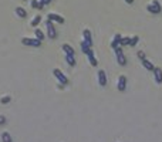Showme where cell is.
<instances>
[{"mask_svg": "<svg viewBox=\"0 0 162 142\" xmlns=\"http://www.w3.org/2000/svg\"><path fill=\"white\" fill-rule=\"evenodd\" d=\"M114 53H115V57H117V63L121 67H125L127 65V57H125V54H124V50L121 45H118L114 48Z\"/></svg>", "mask_w": 162, "mask_h": 142, "instance_id": "6da1fadb", "label": "cell"}, {"mask_svg": "<svg viewBox=\"0 0 162 142\" xmlns=\"http://www.w3.org/2000/svg\"><path fill=\"white\" fill-rule=\"evenodd\" d=\"M45 27H47V36L50 37V40H54L56 37H57V30H56V27H54L51 20L47 19V21H45Z\"/></svg>", "mask_w": 162, "mask_h": 142, "instance_id": "7a4b0ae2", "label": "cell"}, {"mask_svg": "<svg viewBox=\"0 0 162 142\" xmlns=\"http://www.w3.org/2000/svg\"><path fill=\"white\" fill-rule=\"evenodd\" d=\"M21 43L24 45H29V47H40L41 45V40H39L37 37H33V39H30V37H23Z\"/></svg>", "mask_w": 162, "mask_h": 142, "instance_id": "3957f363", "label": "cell"}, {"mask_svg": "<svg viewBox=\"0 0 162 142\" xmlns=\"http://www.w3.org/2000/svg\"><path fill=\"white\" fill-rule=\"evenodd\" d=\"M147 10L149 13H154V14H159L162 12V7H161V3L158 0H154L152 3H149L147 6Z\"/></svg>", "mask_w": 162, "mask_h": 142, "instance_id": "277c9868", "label": "cell"}, {"mask_svg": "<svg viewBox=\"0 0 162 142\" xmlns=\"http://www.w3.org/2000/svg\"><path fill=\"white\" fill-rule=\"evenodd\" d=\"M53 75L59 80V83L61 85H67V84H68V78L65 77L64 74L61 72V70H59V68H54V70H53Z\"/></svg>", "mask_w": 162, "mask_h": 142, "instance_id": "5b68a950", "label": "cell"}, {"mask_svg": "<svg viewBox=\"0 0 162 142\" xmlns=\"http://www.w3.org/2000/svg\"><path fill=\"white\" fill-rule=\"evenodd\" d=\"M97 77H98V84L101 85V87H105V85H107V83H108V78H107L105 71H104V70H98Z\"/></svg>", "mask_w": 162, "mask_h": 142, "instance_id": "8992f818", "label": "cell"}, {"mask_svg": "<svg viewBox=\"0 0 162 142\" xmlns=\"http://www.w3.org/2000/svg\"><path fill=\"white\" fill-rule=\"evenodd\" d=\"M117 88H118V91H121V92L127 90V77H125V75H119L118 83H117Z\"/></svg>", "mask_w": 162, "mask_h": 142, "instance_id": "52a82bcc", "label": "cell"}, {"mask_svg": "<svg viewBox=\"0 0 162 142\" xmlns=\"http://www.w3.org/2000/svg\"><path fill=\"white\" fill-rule=\"evenodd\" d=\"M152 72H154V80H155L156 84H162V70L161 68L159 67H154Z\"/></svg>", "mask_w": 162, "mask_h": 142, "instance_id": "ba28073f", "label": "cell"}, {"mask_svg": "<svg viewBox=\"0 0 162 142\" xmlns=\"http://www.w3.org/2000/svg\"><path fill=\"white\" fill-rule=\"evenodd\" d=\"M47 19L51 20V21H56V23H60V24H63V23L65 21L64 17H61V16L57 14V13H48L47 14Z\"/></svg>", "mask_w": 162, "mask_h": 142, "instance_id": "9c48e42d", "label": "cell"}, {"mask_svg": "<svg viewBox=\"0 0 162 142\" xmlns=\"http://www.w3.org/2000/svg\"><path fill=\"white\" fill-rule=\"evenodd\" d=\"M83 37H84V41L87 43V44L90 45V47H92V37H91V31L88 30V29H85L84 31H83Z\"/></svg>", "mask_w": 162, "mask_h": 142, "instance_id": "30bf717a", "label": "cell"}, {"mask_svg": "<svg viewBox=\"0 0 162 142\" xmlns=\"http://www.w3.org/2000/svg\"><path fill=\"white\" fill-rule=\"evenodd\" d=\"M87 57H88V61H90V64L92 65V67H97L98 61H97V58H95V56H94V51H92V48H91L90 51L87 53Z\"/></svg>", "mask_w": 162, "mask_h": 142, "instance_id": "8fae6325", "label": "cell"}, {"mask_svg": "<svg viewBox=\"0 0 162 142\" xmlns=\"http://www.w3.org/2000/svg\"><path fill=\"white\" fill-rule=\"evenodd\" d=\"M121 39H122L121 34H115V36H114V39H112V41H111V47H112V50L121 44Z\"/></svg>", "mask_w": 162, "mask_h": 142, "instance_id": "7c38bea8", "label": "cell"}, {"mask_svg": "<svg viewBox=\"0 0 162 142\" xmlns=\"http://www.w3.org/2000/svg\"><path fill=\"white\" fill-rule=\"evenodd\" d=\"M63 51L65 53V56H76V53H74V48H73L70 44H63Z\"/></svg>", "mask_w": 162, "mask_h": 142, "instance_id": "4fadbf2b", "label": "cell"}, {"mask_svg": "<svg viewBox=\"0 0 162 142\" xmlns=\"http://www.w3.org/2000/svg\"><path fill=\"white\" fill-rule=\"evenodd\" d=\"M16 14H17V17H20V19H24V17H27V12L23 9V7H16Z\"/></svg>", "mask_w": 162, "mask_h": 142, "instance_id": "5bb4252c", "label": "cell"}, {"mask_svg": "<svg viewBox=\"0 0 162 142\" xmlns=\"http://www.w3.org/2000/svg\"><path fill=\"white\" fill-rule=\"evenodd\" d=\"M141 63H142V65H144V67H145V68H147L148 71H152V70H154V64H152L149 60H147V57L142 58V60H141Z\"/></svg>", "mask_w": 162, "mask_h": 142, "instance_id": "9a60e30c", "label": "cell"}, {"mask_svg": "<svg viewBox=\"0 0 162 142\" xmlns=\"http://www.w3.org/2000/svg\"><path fill=\"white\" fill-rule=\"evenodd\" d=\"M1 142H13V139H12V135L9 134V132H3L1 134Z\"/></svg>", "mask_w": 162, "mask_h": 142, "instance_id": "2e32d148", "label": "cell"}, {"mask_svg": "<svg viewBox=\"0 0 162 142\" xmlns=\"http://www.w3.org/2000/svg\"><path fill=\"white\" fill-rule=\"evenodd\" d=\"M65 61H67V64L70 67L76 65V56H65Z\"/></svg>", "mask_w": 162, "mask_h": 142, "instance_id": "e0dca14e", "label": "cell"}, {"mask_svg": "<svg viewBox=\"0 0 162 142\" xmlns=\"http://www.w3.org/2000/svg\"><path fill=\"white\" fill-rule=\"evenodd\" d=\"M43 3L40 1V0H32V7L33 9H43Z\"/></svg>", "mask_w": 162, "mask_h": 142, "instance_id": "ac0fdd59", "label": "cell"}, {"mask_svg": "<svg viewBox=\"0 0 162 142\" xmlns=\"http://www.w3.org/2000/svg\"><path fill=\"white\" fill-rule=\"evenodd\" d=\"M34 34H36V37H37V39L39 40H41V41H43V40H44V33L41 31V30H40V29H34Z\"/></svg>", "mask_w": 162, "mask_h": 142, "instance_id": "d6986e66", "label": "cell"}, {"mask_svg": "<svg viewBox=\"0 0 162 142\" xmlns=\"http://www.w3.org/2000/svg\"><path fill=\"white\" fill-rule=\"evenodd\" d=\"M90 50H91V47L87 44V43H85L84 40H83V41H81V51L84 53V54H87V53L90 51Z\"/></svg>", "mask_w": 162, "mask_h": 142, "instance_id": "ffe728a7", "label": "cell"}, {"mask_svg": "<svg viewBox=\"0 0 162 142\" xmlns=\"http://www.w3.org/2000/svg\"><path fill=\"white\" fill-rule=\"evenodd\" d=\"M41 23V16H34V19L32 20V26L33 27H37Z\"/></svg>", "mask_w": 162, "mask_h": 142, "instance_id": "44dd1931", "label": "cell"}, {"mask_svg": "<svg viewBox=\"0 0 162 142\" xmlns=\"http://www.w3.org/2000/svg\"><path fill=\"white\" fill-rule=\"evenodd\" d=\"M138 41H139V37L138 36H134V37H131L130 40V47H135L138 44Z\"/></svg>", "mask_w": 162, "mask_h": 142, "instance_id": "7402d4cb", "label": "cell"}, {"mask_svg": "<svg viewBox=\"0 0 162 142\" xmlns=\"http://www.w3.org/2000/svg\"><path fill=\"white\" fill-rule=\"evenodd\" d=\"M130 40H131V37H122L119 45H130Z\"/></svg>", "mask_w": 162, "mask_h": 142, "instance_id": "603a6c76", "label": "cell"}, {"mask_svg": "<svg viewBox=\"0 0 162 142\" xmlns=\"http://www.w3.org/2000/svg\"><path fill=\"white\" fill-rule=\"evenodd\" d=\"M10 101H12V97H10V95H4V97L0 100V102L1 104H9Z\"/></svg>", "mask_w": 162, "mask_h": 142, "instance_id": "cb8c5ba5", "label": "cell"}, {"mask_svg": "<svg viewBox=\"0 0 162 142\" xmlns=\"http://www.w3.org/2000/svg\"><path fill=\"white\" fill-rule=\"evenodd\" d=\"M6 122H7L6 116H4V115H0V127H1V125H4Z\"/></svg>", "mask_w": 162, "mask_h": 142, "instance_id": "d4e9b609", "label": "cell"}, {"mask_svg": "<svg viewBox=\"0 0 162 142\" xmlns=\"http://www.w3.org/2000/svg\"><path fill=\"white\" fill-rule=\"evenodd\" d=\"M136 56H138V58H139V60H142V58H145V53H144L142 50H141V51L136 53Z\"/></svg>", "mask_w": 162, "mask_h": 142, "instance_id": "484cf974", "label": "cell"}, {"mask_svg": "<svg viewBox=\"0 0 162 142\" xmlns=\"http://www.w3.org/2000/svg\"><path fill=\"white\" fill-rule=\"evenodd\" d=\"M43 4H48V3H51V0H40Z\"/></svg>", "mask_w": 162, "mask_h": 142, "instance_id": "4316f807", "label": "cell"}, {"mask_svg": "<svg viewBox=\"0 0 162 142\" xmlns=\"http://www.w3.org/2000/svg\"><path fill=\"white\" fill-rule=\"evenodd\" d=\"M125 3H128V4H132V3H134V0H125Z\"/></svg>", "mask_w": 162, "mask_h": 142, "instance_id": "83f0119b", "label": "cell"}]
</instances>
